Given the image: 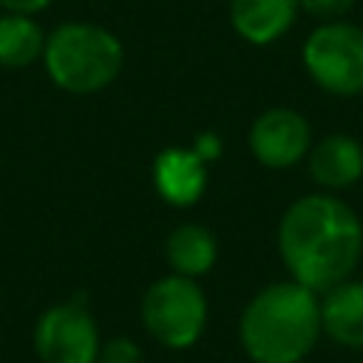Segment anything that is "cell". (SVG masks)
Masks as SVG:
<instances>
[{"label":"cell","mask_w":363,"mask_h":363,"mask_svg":"<svg viewBox=\"0 0 363 363\" xmlns=\"http://www.w3.org/2000/svg\"><path fill=\"white\" fill-rule=\"evenodd\" d=\"M275 244L289 278L320 295L354 275L363 255V221L337 193L315 190L284 210Z\"/></svg>","instance_id":"obj_1"},{"label":"cell","mask_w":363,"mask_h":363,"mask_svg":"<svg viewBox=\"0 0 363 363\" xmlns=\"http://www.w3.org/2000/svg\"><path fill=\"white\" fill-rule=\"evenodd\" d=\"M320 335V295L292 278L261 286L238 318V343L252 363H301Z\"/></svg>","instance_id":"obj_2"},{"label":"cell","mask_w":363,"mask_h":363,"mask_svg":"<svg viewBox=\"0 0 363 363\" xmlns=\"http://www.w3.org/2000/svg\"><path fill=\"white\" fill-rule=\"evenodd\" d=\"M43 65L57 88L74 96H88L105 91L119 77L125 48L105 26L68 20L45 34Z\"/></svg>","instance_id":"obj_3"},{"label":"cell","mask_w":363,"mask_h":363,"mask_svg":"<svg viewBox=\"0 0 363 363\" xmlns=\"http://www.w3.org/2000/svg\"><path fill=\"white\" fill-rule=\"evenodd\" d=\"M207 295L196 278L167 272L156 278L139 306L145 332L170 352H184L196 346L207 329Z\"/></svg>","instance_id":"obj_4"},{"label":"cell","mask_w":363,"mask_h":363,"mask_svg":"<svg viewBox=\"0 0 363 363\" xmlns=\"http://www.w3.org/2000/svg\"><path fill=\"white\" fill-rule=\"evenodd\" d=\"M309 79L332 96L363 94V28L349 20L318 23L301 48Z\"/></svg>","instance_id":"obj_5"},{"label":"cell","mask_w":363,"mask_h":363,"mask_svg":"<svg viewBox=\"0 0 363 363\" xmlns=\"http://www.w3.org/2000/svg\"><path fill=\"white\" fill-rule=\"evenodd\" d=\"M31 346L40 363H96L102 335L82 301H60L37 315Z\"/></svg>","instance_id":"obj_6"},{"label":"cell","mask_w":363,"mask_h":363,"mask_svg":"<svg viewBox=\"0 0 363 363\" xmlns=\"http://www.w3.org/2000/svg\"><path fill=\"white\" fill-rule=\"evenodd\" d=\"M247 145L261 167L289 170L306 159L312 147V125L301 111L275 105L252 119Z\"/></svg>","instance_id":"obj_7"},{"label":"cell","mask_w":363,"mask_h":363,"mask_svg":"<svg viewBox=\"0 0 363 363\" xmlns=\"http://www.w3.org/2000/svg\"><path fill=\"white\" fill-rule=\"evenodd\" d=\"M159 199L170 207H190L207 190V162L193 147H164L153 156L150 167Z\"/></svg>","instance_id":"obj_8"},{"label":"cell","mask_w":363,"mask_h":363,"mask_svg":"<svg viewBox=\"0 0 363 363\" xmlns=\"http://www.w3.org/2000/svg\"><path fill=\"white\" fill-rule=\"evenodd\" d=\"M309 179L323 193H340L363 179V145L349 133H326L306 153Z\"/></svg>","instance_id":"obj_9"},{"label":"cell","mask_w":363,"mask_h":363,"mask_svg":"<svg viewBox=\"0 0 363 363\" xmlns=\"http://www.w3.org/2000/svg\"><path fill=\"white\" fill-rule=\"evenodd\" d=\"M298 0H230V23L250 45H272L298 20Z\"/></svg>","instance_id":"obj_10"},{"label":"cell","mask_w":363,"mask_h":363,"mask_svg":"<svg viewBox=\"0 0 363 363\" xmlns=\"http://www.w3.org/2000/svg\"><path fill=\"white\" fill-rule=\"evenodd\" d=\"M320 329L343 349H363V281L346 278L320 292Z\"/></svg>","instance_id":"obj_11"},{"label":"cell","mask_w":363,"mask_h":363,"mask_svg":"<svg viewBox=\"0 0 363 363\" xmlns=\"http://www.w3.org/2000/svg\"><path fill=\"white\" fill-rule=\"evenodd\" d=\"M164 261H167L170 272L199 281L201 275H207L216 267L218 241L210 227L184 221V224L173 227L170 235L164 238Z\"/></svg>","instance_id":"obj_12"},{"label":"cell","mask_w":363,"mask_h":363,"mask_svg":"<svg viewBox=\"0 0 363 363\" xmlns=\"http://www.w3.org/2000/svg\"><path fill=\"white\" fill-rule=\"evenodd\" d=\"M45 31L28 14H0V68L20 71L43 60Z\"/></svg>","instance_id":"obj_13"},{"label":"cell","mask_w":363,"mask_h":363,"mask_svg":"<svg viewBox=\"0 0 363 363\" xmlns=\"http://www.w3.org/2000/svg\"><path fill=\"white\" fill-rule=\"evenodd\" d=\"M96 363H142V349L133 337L116 335V337L102 340Z\"/></svg>","instance_id":"obj_14"},{"label":"cell","mask_w":363,"mask_h":363,"mask_svg":"<svg viewBox=\"0 0 363 363\" xmlns=\"http://www.w3.org/2000/svg\"><path fill=\"white\" fill-rule=\"evenodd\" d=\"M301 11H306L309 17L320 20V23H332V20H346V14L354 9L357 0H298Z\"/></svg>","instance_id":"obj_15"},{"label":"cell","mask_w":363,"mask_h":363,"mask_svg":"<svg viewBox=\"0 0 363 363\" xmlns=\"http://www.w3.org/2000/svg\"><path fill=\"white\" fill-rule=\"evenodd\" d=\"M190 147H193V150H196L207 164H210V162H216V159L221 156V139H218V133H213V130H201Z\"/></svg>","instance_id":"obj_16"},{"label":"cell","mask_w":363,"mask_h":363,"mask_svg":"<svg viewBox=\"0 0 363 363\" xmlns=\"http://www.w3.org/2000/svg\"><path fill=\"white\" fill-rule=\"evenodd\" d=\"M48 6H51V0H0L3 11H9V14H28V17L45 11Z\"/></svg>","instance_id":"obj_17"}]
</instances>
